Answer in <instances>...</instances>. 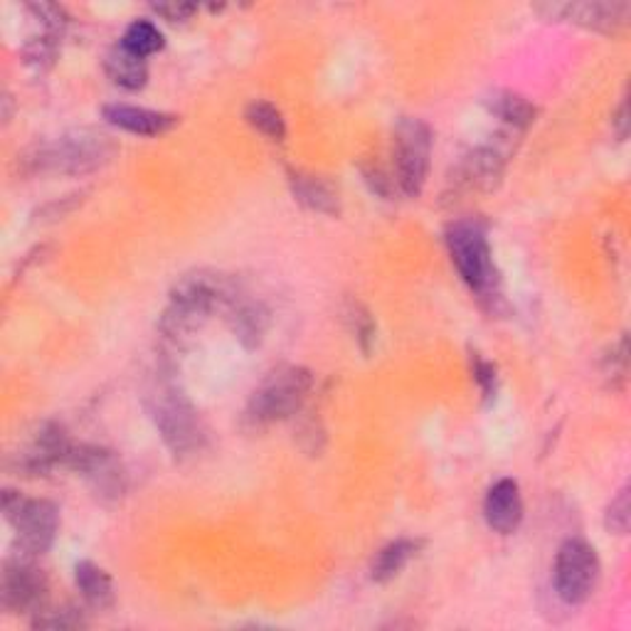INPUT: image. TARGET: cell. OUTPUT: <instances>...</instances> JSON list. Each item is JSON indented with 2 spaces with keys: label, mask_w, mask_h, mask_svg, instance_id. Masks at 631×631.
Here are the masks:
<instances>
[{
  "label": "cell",
  "mask_w": 631,
  "mask_h": 631,
  "mask_svg": "<svg viewBox=\"0 0 631 631\" xmlns=\"http://www.w3.org/2000/svg\"><path fill=\"white\" fill-rule=\"evenodd\" d=\"M144 407L151 417L160 442L176 459H190L208 446V424L190 403L174 375V365L160 363V368L148 377L144 390Z\"/></svg>",
  "instance_id": "6da1fadb"
},
{
  "label": "cell",
  "mask_w": 631,
  "mask_h": 631,
  "mask_svg": "<svg viewBox=\"0 0 631 631\" xmlns=\"http://www.w3.org/2000/svg\"><path fill=\"white\" fill-rule=\"evenodd\" d=\"M117 154L111 136L97 129H75L57 139L32 144L18 154V166L26 176H89L105 168Z\"/></svg>",
  "instance_id": "7a4b0ae2"
},
{
  "label": "cell",
  "mask_w": 631,
  "mask_h": 631,
  "mask_svg": "<svg viewBox=\"0 0 631 631\" xmlns=\"http://www.w3.org/2000/svg\"><path fill=\"white\" fill-rule=\"evenodd\" d=\"M446 249L459 272V277L469 286V292L489 308H496L501 298V282L496 264H493V252L486 237V227L479 220H456L446 227Z\"/></svg>",
  "instance_id": "3957f363"
},
{
  "label": "cell",
  "mask_w": 631,
  "mask_h": 631,
  "mask_svg": "<svg viewBox=\"0 0 631 631\" xmlns=\"http://www.w3.org/2000/svg\"><path fill=\"white\" fill-rule=\"evenodd\" d=\"M314 387L312 371L302 365H282L272 371L249 395L245 407V422L249 427H267V424L296 417L304 410Z\"/></svg>",
  "instance_id": "277c9868"
},
{
  "label": "cell",
  "mask_w": 631,
  "mask_h": 631,
  "mask_svg": "<svg viewBox=\"0 0 631 631\" xmlns=\"http://www.w3.org/2000/svg\"><path fill=\"white\" fill-rule=\"evenodd\" d=\"M3 513L16 528L18 550L30 558H40L52 548L60 533V509L48 499H26L20 491H3Z\"/></svg>",
  "instance_id": "5b68a950"
},
{
  "label": "cell",
  "mask_w": 631,
  "mask_h": 631,
  "mask_svg": "<svg viewBox=\"0 0 631 631\" xmlns=\"http://www.w3.org/2000/svg\"><path fill=\"white\" fill-rule=\"evenodd\" d=\"M432 126L417 119H400L395 129V183L405 198H420L430 178L432 164Z\"/></svg>",
  "instance_id": "8992f818"
},
{
  "label": "cell",
  "mask_w": 631,
  "mask_h": 631,
  "mask_svg": "<svg viewBox=\"0 0 631 631\" xmlns=\"http://www.w3.org/2000/svg\"><path fill=\"white\" fill-rule=\"evenodd\" d=\"M600 558L597 550L580 538H570V541L558 548L555 565H553V588L562 602L570 607H578L588 602L597 582H600Z\"/></svg>",
  "instance_id": "52a82bcc"
},
{
  "label": "cell",
  "mask_w": 631,
  "mask_h": 631,
  "mask_svg": "<svg viewBox=\"0 0 631 631\" xmlns=\"http://www.w3.org/2000/svg\"><path fill=\"white\" fill-rule=\"evenodd\" d=\"M67 469L85 479L89 491L101 503H119L129 491V474L117 452L97 444H75Z\"/></svg>",
  "instance_id": "ba28073f"
},
{
  "label": "cell",
  "mask_w": 631,
  "mask_h": 631,
  "mask_svg": "<svg viewBox=\"0 0 631 631\" xmlns=\"http://www.w3.org/2000/svg\"><path fill=\"white\" fill-rule=\"evenodd\" d=\"M45 600H48V578L38 568V558L16 550L6 560L3 580H0V604L13 614H36L45 607Z\"/></svg>",
  "instance_id": "9c48e42d"
},
{
  "label": "cell",
  "mask_w": 631,
  "mask_h": 631,
  "mask_svg": "<svg viewBox=\"0 0 631 631\" xmlns=\"http://www.w3.org/2000/svg\"><path fill=\"white\" fill-rule=\"evenodd\" d=\"M72 440L60 422H45L32 440L10 459V466L20 476H48L52 469L67 466Z\"/></svg>",
  "instance_id": "30bf717a"
},
{
  "label": "cell",
  "mask_w": 631,
  "mask_h": 631,
  "mask_svg": "<svg viewBox=\"0 0 631 631\" xmlns=\"http://www.w3.org/2000/svg\"><path fill=\"white\" fill-rule=\"evenodd\" d=\"M535 10L548 20H565L572 26L604 32V36L622 30L631 16L629 3H548Z\"/></svg>",
  "instance_id": "8fae6325"
},
{
  "label": "cell",
  "mask_w": 631,
  "mask_h": 631,
  "mask_svg": "<svg viewBox=\"0 0 631 631\" xmlns=\"http://www.w3.org/2000/svg\"><path fill=\"white\" fill-rule=\"evenodd\" d=\"M225 321L233 336L243 343L245 348L255 351L262 346L264 336L269 328V308L259 302L257 296H252L245 286H239V292L233 296V302L225 306Z\"/></svg>",
  "instance_id": "7c38bea8"
},
{
  "label": "cell",
  "mask_w": 631,
  "mask_h": 631,
  "mask_svg": "<svg viewBox=\"0 0 631 631\" xmlns=\"http://www.w3.org/2000/svg\"><path fill=\"white\" fill-rule=\"evenodd\" d=\"M509 160V146L503 141L476 146L472 154H466L462 164L456 168V183L464 188L476 190H491L503 176Z\"/></svg>",
  "instance_id": "4fadbf2b"
},
{
  "label": "cell",
  "mask_w": 631,
  "mask_h": 631,
  "mask_svg": "<svg viewBox=\"0 0 631 631\" xmlns=\"http://www.w3.org/2000/svg\"><path fill=\"white\" fill-rule=\"evenodd\" d=\"M484 519L493 533L513 535L523 523V496L515 479H499L484 499Z\"/></svg>",
  "instance_id": "5bb4252c"
},
{
  "label": "cell",
  "mask_w": 631,
  "mask_h": 631,
  "mask_svg": "<svg viewBox=\"0 0 631 631\" xmlns=\"http://www.w3.org/2000/svg\"><path fill=\"white\" fill-rule=\"evenodd\" d=\"M101 117H105L107 124L117 126V129H121V131H129V134H136V136H148V139L174 131L178 126L176 114L156 111V109H146V107H134V105H121V101L107 105L105 109H101Z\"/></svg>",
  "instance_id": "9a60e30c"
},
{
  "label": "cell",
  "mask_w": 631,
  "mask_h": 631,
  "mask_svg": "<svg viewBox=\"0 0 631 631\" xmlns=\"http://www.w3.org/2000/svg\"><path fill=\"white\" fill-rule=\"evenodd\" d=\"M75 584L79 594H82L85 604L95 612H107L117 602V592H114V582L105 568L97 562L82 560L75 568Z\"/></svg>",
  "instance_id": "2e32d148"
},
{
  "label": "cell",
  "mask_w": 631,
  "mask_h": 631,
  "mask_svg": "<svg viewBox=\"0 0 631 631\" xmlns=\"http://www.w3.org/2000/svg\"><path fill=\"white\" fill-rule=\"evenodd\" d=\"M292 193L298 205H304L306 210L318 213V215H338L341 213V200L338 190L331 186L328 180L318 176H306V174H292Z\"/></svg>",
  "instance_id": "e0dca14e"
},
{
  "label": "cell",
  "mask_w": 631,
  "mask_h": 631,
  "mask_svg": "<svg viewBox=\"0 0 631 631\" xmlns=\"http://www.w3.org/2000/svg\"><path fill=\"white\" fill-rule=\"evenodd\" d=\"M105 72L114 85L126 91H139L148 82L146 60L139 55H134L131 50H126L121 42L114 45V48L107 52Z\"/></svg>",
  "instance_id": "ac0fdd59"
},
{
  "label": "cell",
  "mask_w": 631,
  "mask_h": 631,
  "mask_svg": "<svg viewBox=\"0 0 631 631\" xmlns=\"http://www.w3.org/2000/svg\"><path fill=\"white\" fill-rule=\"evenodd\" d=\"M422 541L415 538H397V541L383 545L377 550L371 565V578L375 582H390L403 572L412 558H417Z\"/></svg>",
  "instance_id": "d6986e66"
},
{
  "label": "cell",
  "mask_w": 631,
  "mask_h": 631,
  "mask_svg": "<svg viewBox=\"0 0 631 631\" xmlns=\"http://www.w3.org/2000/svg\"><path fill=\"white\" fill-rule=\"evenodd\" d=\"M486 107L493 114V117H499L503 124L511 126L515 131H523L528 129L535 121V107L528 101L525 97L515 95L511 89H496L491 91L486 97Z\"/></svg>",
  "instance_id": "ffe728a7"
},
{
  "label": "cell",
  "mask_w": 631,
  "mask_h": 631,
  "mask_svg": "<svg viewBox=\"0 0 631 631\" xmlns=\"http://www.w3.org/2000/svg\"><path fill=\"white\" fill-rule=\"evenodd\" d=\"M119 42L124 45L126 50H131L134 55L144 57V60H146V57H151V55H156V52L166 48L164 32H160V28L156 26L154 20H146V18L131 20L129 26H126Z\"/></svg>",
  "instance_id": "44dd1931"
},
{
  "label": "cell",
  "mask_w": 631,
  "mask_h": 631,
  "mask_svg": "<svg viewBox=\"0 0 631 631\" xmlns=\"http://www.w3.org/2000/svg\"><path fill=\"white\" fill-rule=\"evenodd\" d=\"M245 121L262 136H267L269 141H284L286 136L284 114L274 107L272 101H262V99L249 101L245 109Z\"/></svg>",
  "instance_id": "7402d4cb"
},
{
  "label": "cell",
  "mask_w": 631,
  "mask_h": 631,
  "mask_svg": "<svg viewBox=\"0 0 631 631\" xmlns=\"http://www.w3.org/2000/svg\"><path fill=\"white\" fill-rule=\"evenodd\" d=\"M89 624V619L85 614L82 607L75 604H62L57 610H48L42 607L40 612H36V619H32V627L36 629H85Z\"/></svg>",
  "instance_id": "603a6c76"
},
{
  "label": "cell",
  "mask_w": 631,
  "mask_h": 631,
  "mask_svg": "<svg viewBox=\"0 0 631 631\" xmlns=\"http://www.w3.org/2000/svg\"><path fill=\"white\" fill-rule=\"evenodd\" d=\"M60 38L57 32H48L42 30L40 36L28 38V42L22 45V57H26V65L36 67V70H45L50 67L57 57V50H60Z\"/></svg>",
  "instance_id": "cb8c5ba5"
},
{
  "label": "cell",
  "mask_w": 631,
  "mask_h": 631,
  "mask_svg": "<svg viewBox=\"0 0 631 631\" xmlns=\"http://www.w3.org/2000/svg\"><path fill=\"white\" fill-rule=\"evenodd\" d=\"M346 321L351 326L353 338L358 341V346L363 353H371V348L375 346L377 341V326L373 321V314L358 302H351L346 308Z\"/></svg>",
  "instance_id": "d4e9b609"
},
{
  "label": "cell",
  "mask_w": 631,
  "mask_h": 631,
  "mask_svg": "<svg viewBox=\"0 0 631 631\" xmlns=\"http://www.w3.org/2000/svg\"><path fill=\"white\" fill-rule=\"evenodd\" d=\"M472 375L474 381L481 390V397H484V403L491 405L493 400L499 395V371L496 365L491 361H486L481 353H472Z\"/></svg>",
  "instance_id": "484cf974"
},
{
  "label": "cell",
  "mask_w": 631,
  "mask_h": 631,
  "mask_svg": "<svg viewBox=\"0 0 631 631\" xmlns=\"http://www.w3.org/2000/svg\"><path fill=\"white\" fill-rule=\"evenodd\" d=\"M629 521H631V506H629V486H622L617 491V496L610 501V506L604 511V525L607 531L614 535H627L629 533Z\"/></svg>",
  "instance_id": "4316f807"
},
{
  "label": "cell",
  "mask_w": 631,
  "mask_h": 631,
  "mask_svg": "<svg viewBox=\"0 0 631 631\" xmlns=\"http://www.w3.org/2000/svg\"><path fill=\"white\" fill-rule=\"evenodd\" d=\"M28 10L36 20L42 26V30L48 32H57V36H62L70 26V16H67V10L62 6H55V3H30Z\"/></svg>",
  "instance_id": "83f0119b"
},
{
  "label": "cell",
  "mask_w": 631,
  "mask_h": 631,
  "mask_svg": "<svg viewBox=\"0 0 631 631\" xmlns=\"http://www.w3.org/2000/svg\"><path fill=\"white\" fill-rule=\"evenodd\" d=\"M361 176L365 180V186L371 188V193H375L377 198H383V200H393V193L397 188V183L395 178H390L383 168H377V166H363L361 168Z\"/></svg>",
  "instance_id": "f1b7e54d"
},
{
  "label": "cell",
  "mask_w": 631,
  "mask_h": 631,
  "mask_svg": "<svg viewBox=\"0 0 631 631\" xmlns=\"http://www.w3.org/2000/svg\"><path fill=\"white\" fill-rule=\"evenodd\" d=\"M604 375L610 377L612 385L617 377L619 381H624V375H627V338L624 336L614 343L610 355H604Z\"/></svg>",
  "instance_id": "f546056e"
},
{
  "label": "cell",
  "mask_w": 631,
  "mask_h": 631,
  "mask_svg": "<svg viewBox=\"0 0 631 631\" xmlns=\"http://www.w3.org/2000/svg\"><path fill=\"white\" fill-rule=\"evenodd\" d=\"M151 10L158 18H164L168 22H186L195 13H198V6H195V3H178V0H174V3H154Z\"/></svg>",
  "instance_id": "4dcf8cb0"
},
{
  "label": "cell",
  "mask_w": 631,
  "mask_h": 631,
  "mask_svg": "<svg viewBox=\"0 0 631 631\" xmlns=\"http://www.w3.org/2000/svg\"><path fill=\"white\" fill-rule=\"evenodd\" d=\"M612 131L617 134L619 141L627 139V134H629V101L627 99H622V105L617 107V114L612 119Z\"/></svg>",
  "instance_id": "1f68e13d"
},
{
  "label": "cell",
  "mask_w": 631,
  "mask_h": 631,
  "mask_svg": "<svg viewBox=\"0 0 631 631\" xmlns=\"http://www.w3.org/2000/svg\"><path fill=\"white\" fill-rule=\"evenodd\" d=\"M3 107H6L3 119L10 121V111H13V99H10V95H3Z\"/></svg>",
  "instance_id": "d6a6232c"
}]
</instances>
